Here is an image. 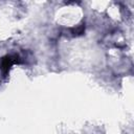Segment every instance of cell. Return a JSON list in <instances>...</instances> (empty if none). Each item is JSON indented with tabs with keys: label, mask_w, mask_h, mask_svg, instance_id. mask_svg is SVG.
Instances as JSON below:
<instances>
[{
	"label": "cell",
	"mask_w": 134,
	"mask_h": 134,
	"mask_svg": "<svg viewBox=\"0 0 134 134\" xmlns=\"http://www.w3.org/2000/svg\"><path fill=\"white\" fill-rule=\"evenodd\" d=\"M19 62H20V60H19L18 57L6 55V57L2 58L1 61H0V69H1L4 73H6V72H8V70L10 69V67H12L14 64L19 63Z\"/></svg>",
	"instance_id": "6da1fadb"
},
{
	"label": "cell",
	"mask_w": 134,
	"mask_h": 134,
	"mask_svg": "<svg viewBox=\"0 0 134 134\" xmlns=\"http://www.w3.org/2000/svg\"><path fill=\"white\" fill-rule=\"evenodd\" d=\"M84 32H85V25L84 24H80L79 26L71 28V34L73 36H76V37L77 36H82Z\"/></svg>",
	"instance_id": "7a4b0ae2"
},
{
	"label": "cell",
	"mask_w": 134,
	"mask_h": 134,
	"mask_svg": "<svg viewBox=\"0 0 134 134\" xmlns=\"http://www.w3.org/2000/svg\"><path fill=\"white\" fill-rule=\"evenodd\" d=\"M66 1H68V2H75V0H66Z\"/></svg>",
	"instance_id": "3957f363"
}]
</instances>
